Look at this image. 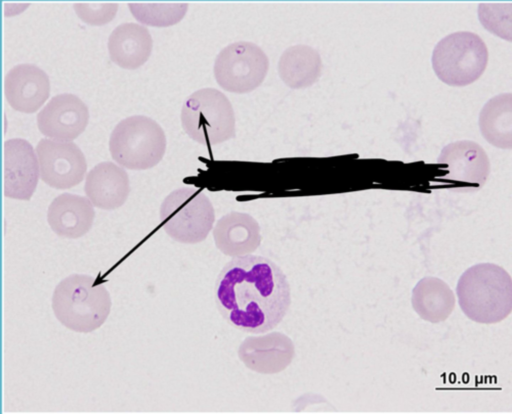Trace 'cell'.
Segmentation results:
<instances>
[{
  "mask_svg": "<svg viewBox=\"0 0 512 414\" xmlns=\"http://www.w3.org/2000/svg\"><path fill=\"white\" fill-rule=\"evenodd\" d=\"M78 16L88 24H104L112 20L117 12L114 2H76L73 5Z\"/></svg>",
  "mask_w": 512,
  "mask_h": 414,
  "instance_id": "cell-21",
  "label": "cell"
},
{
  "mask_svg": "<svg viewBox=\"0 0 512 414\" xmlns=\"http://www.w3.org/2000/svg\"><path fill=\"white\" fill-rule=\"evenodd\" d=\"M94 216L92 202L86 197L64 193L56 197L49 206L47 220L58 236L76 239L89 231Z\"/></svg>",
  "mask_w": 512,
  "mask_h": 414,
  "instance_id": "cell-15",
  "label": "cell"
},
{
  "mask_svg": "<svg viewBox=\"0 0 512 414\" xmlns=\"http://www.w3.org/2000/svg\"><path fill=\"white\" fill-rule=\"evenodd\" d=\"M160 218L162 229L172 240L194 244L207 237L214 221V212L210 200L200 190L184 187L164 198Z\"/></svg>",
  "mask_w": 512,
  "mask_h": 414,
  "instance_id": "cell-6",
  "label": "cell"
},
{
  "mask_svg": "<svg viewBox=\"0 0 512 414\" xmlns=\"http://www.w3.org/2000/svg\"><path fill=\"white\" fill-rule=\"evenodd\" d=\"M214 301L222 318L231 327L252 335L277 327L292 303L288 277L265 256L246 254L232 257L218 274Z\"/></svg>",
  "mask_w": 512,
  "mask_h": 414,
  "instance_id": "cell-1",
  "label": "cell"
},
{
  "mask_svg": "<svg viewBox=\"0 0 512 414\" xmlns=\"http://www.w3.org/2000/svg\"><path fill=\"white\" fill-rule=\"evenodd\" d=\"M166 145L161 126L152 118L140 115L122 120L109 141L112 159L123 168L135 170L156 165L164 156Z\"/></svg>",
  "mask_w": 512,
  "mask_h": 414,
  "instance_id": "cell-4",
  "label": "cell"
},
{
  "mask_svg": "<svg viewBox=\"0 0 512 414\" xmlns=\"http://www.w3.org/2000/svg\"><path fill=\"white\" fill-rule=\"evenodd\" d=\"M320 56L312 46L298 44L288 47L278 62V72L288 86L298 89L313 84L320 75Z\"/></svg>",
  "mask_w": 512,
  "mask_h": 414,
  "instance_id": "cell-17",
  "label": "cell"
},
{
  "mask_svg": "<svg viewBox=\"0 0 512 414\" xmlns=\"http://www.w3.org/2000/svg\"><path fill=\"white\" fill-rule=\"evenodd\" d=\"M412 302L414 309L422 319L438 323L450 315L454 307L455 298L444 282L429 277L422 279L415 286Z\"/></svg>",
  "mask_w": 512,
  "mask_h": 414,
  "instance_id": "cell-18",
  "label": "cell"
},
{
  "mask_svg": "<svg viewBox=\"0 0 512 414\" xmlns=\"http://www.w3.org/2000/svg\"><path fill=\"white\" fill-rule=\"evenodd\" d=\"M488 51L482 38L467 31L441 39L432 52V62L437 76L452 86H464L478 79L487 65Z\"/></svg>",
  "mask_w": 512,
  "mask_h": 414,
  "instance_id": "cell-7",
  "label": "cell"
},
{
  "mask_svg": "<svg viewBox=\"0 0 512 414\" xmlns=\"http://www.w3.org/2000/svg\"><path fill=\"white\" fill-rule=\"evenodd\" d=\"M38 165L32 145L21 138L4 143V195L19 200H29L36 187Z\"/></svg>",
  "mask_w": 512,
  "mask_h": 414,
  "instance_id": "cell-12",
  "label": "cell"
},
{
  "mask_svg": "<svg viewBox=\"0 0 512 414\" xmlns=\"http://www.w3.org/2000/svg\"><path fill=\"white\" fill-rule=\"evenodd\" d=\"M84 191L94 206L116 209L124 205L129 195L128 174L122 167L113 162H101L88 174Z\"/></svg>",
  "mask_w": 512,
  "mask_h": 414,
  "instance_id": "cell-14",
  "label": "cell"
},
{
  "mask_svg": "<svg viewBox=\"0 0 512 414\" xmlns=\"http://www.w3.org/2000/svg\"><path fill=\"white\" fill-rule=\"evenodd\" d=\"M456 292L462 312L476 322L498 323L512 311V279L498 265L482 263L468 268L460 277Z\"/></svg>",
  "mask_w": 512,
  "mask_h": 414,
  "instance_id": "cell-2",
  "label": "cell"
},
{
  "mask_svg": "<svg viewBox=\"0 0 512 414\" xmlns=\"http://www.w3.org/2000/svg\"><path fill=\"white\" fill-rule=\"evenodd\" d=\"M4 87L10 106L26 113L36 111L50 95L48 75L38 66L29 63L19 64L12 68L4 77Z\"/></svg>",
  "mask_w": 512,
  "mask_h": 414,
  "instance_id": "cell-13",
  "label": "cell"
},
{
  "mask_svg": "<svg viewBox=\"0 0 512 414\" xmlns=\"http://www.w3.org/2000/svg\"><path fill=\"white\" fill-rule=\"evenodd\" d=\"M478 124L484 138L493 146L512 148V98L511 93H503L490 98L479 115Z\"/></svg>",
  "mask_w": 512,
  "mask_h": 414,
  "instance_id": "cell-19",
  "label": "cell"
},
{
  "mask_svg": "<svg viewBox=\"0 0 512 414\" xmlns=\"http://www.w3.org/2000/svg\"><path fill=\"white\" fill-rule=\"evenodd\" d=\"M180 119L185 132L201 144H217L234 134L232 105L224 93L214 88H201L189 95L182 105Z\"/></svg>",
  "mask_w": 512,
  "mask_h": 414,
  "instance_id": "cell-5",
  "label": "cell"
},
{
  "mask_svg": "<svg viewBox=\"0 0 512 414\" xmlns=\"http://www.w3.org/2000/svg\"><path fill=\"white\" fill-rule=\"evenodd\" d=\"M36 151L41 179L50 187L68 189L83 180L87 163L84 153L74 143L42 139Z\"/></svg>",
  "mask_w": 512,
  "mask_h": 414,
  "instance_id": "cell-10",
  "label": "cell"
},
{
  "mask_svg": "<svg viewBox=\"0 0 512 414\" xmlns=\"http://www.w3.org/2000/svg\"><path fill=\"white\" fill-rule=\"evenodd\" d=\"M108 291L102 283L86 274H74L62 280L52 295V308L66 328L88 333L100 327L110 311Z\"/></svg>",
  "mask_w": 512,
  "mask_h": 414,
  "instance_id": "cell-3",
  "label": "cell"
},
{
  "mask_svg": "<svg viewBox=\"0 0 512 414\" xmlns=\"http://www.w3.org/2000/svg\"><path fill=\"white\" fill-rule=\"evenodd\" d=\"M108 47L111 60L120 67L134 69L144 64L152 48L148 29L134 22L117 26L109 36Z\"/></svg>",
  "mask_w": 512,
  "mask_h": 414,
  "instance_id": "cell-16",
  "label": "cell"
},
{
  "mask_svg": "<svg viewBox=\"0 0 512 414\" xmlns=\"http://www.w3.org/2000/svg\"><path fill=\"white\" fill-rule=\"evenodd\" d=\"M128 5L138 21L155 26L176 24L182 19L188 8L186 2H130Z\"/></svg>",
  "mask_w": 512,
  "mask_h": 414,
  "instance_id": "cell-20",
  "label": "cell"
},
{
  "mask_svg": "<svg viewBox=\"0 0 512 414\" xmlns=\"http://www.w3.org/2000/svg\"><path fill=\"white\" fill-rule=\"evenodd\" d=\"M268 67V57L258 45L250 41H238L220 51L214 61V72L216 81L224 89L244 93L261 84Z\"/></svg>",
  "mask_w": 512,
  "mask_h": 414,
  "instance_id": "cell-8",
  "label": "cell"
},
{
  "mask_svg": "<svg viewBox=\"0 0 512 414\" xmlns=\"http://www.w3.org/2000/svg\"><path fill=\"white\" fill-rule=\"evenodd\" d=\"M88 120L87 105L76 95L68 93L52 97L37 115L40 132L60 141L76 138L86 129Z\"/></svg>",
  "mask_w": 512,
  "mask_h": 414,
  "instance_id": "cell-11",
  "label": "cell"
},
{
  "mask_svg": "<svg viewBox=\"0 0 512 414\" xmlns=\"http://www.w3.org/2000/svg\"><path fill=\"white\" fill-rule=\"evenodd\" d=\"M445 174L440 177L444 185L456 192H473L480 189L490 172L488 156L478 143L468 140L445 146L438 157Z\"/></svg>",
  "mask_w": 512,
  "mask_h": 414,
  "instance_id": "cell-9",
  "label": "cell"
}]
</instances>
